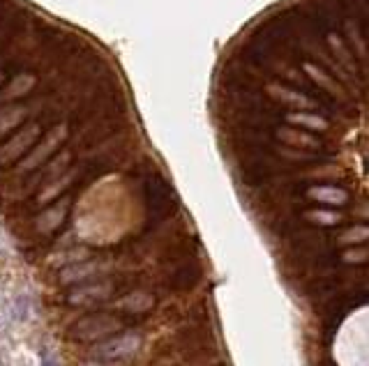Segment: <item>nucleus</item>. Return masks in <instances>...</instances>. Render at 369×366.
<instances>
[{
    "instance_id": "nucleus-1",
    "label": "nucleus",
    "mask_w": 369,
    "mask_h": 366,
    "mask_svg": "<svg viewBox=\"0 0 369 366\" xmlns=\"http://www.w3.org/2000/svg\"><path fill=\"white\" fill-rule=\"evenodd\" d=\"M123 330V321L109 313H93L85 316L81 321H76L72 327V336L76 341H104L109 336L118 334Z\"/></svg>"
},
{
    "instance_id": "nucleus-4",
    "label": "nucleus",
    "mask_w": 369,
    "mask_h": 366,
    "mask_svg": "<svg viewBox=\"0 0 369 366\" xmlns=\"http://www.w3.org/2000/svg\"><path fill=\"white\" fill-rule=\"evenodd\" d=\"M102 272H106L104 263L81 261V263L67 265L63 269V272H61V284H81V281H88V279H95L97 274H102Z\"/></svg>"
},
{
    "instance_id": "nucleus-12",
    "label": "nucleus",
    "mask_w": 369,
    "mask_h": 366,
    "mask_svg": "<svg viewBox=\"0 0 369 366\" xmlns=\"http://www.w3.org/2000/svg\"><path fill=\"white\" fill-rule=\"evenodd\" d=\"M369 239V230L367 226H355V228H348L346 233L339 235V244H363Z\"/></svg>"
},
{
    "instance_id": "nucleus-17",
    "label": "nucleus",
    "mask_w": 369,
    "mask_h": 366,
    "mask_svg": "<svg viewBox=\"0 0 369 366\" xmlns=\"http://www.w3.org/2000/svg\"><path fill=\"white\" fill-rule=\"evenodd\" d=\"M81 366H120L118 362H100V360H93V362H85Z\"/></svg>"
},
{
    "instance_id": "nucleus-8",
    "label": "nucleus",
    "mask_w": 369,
    "mask_h": 366,
    "mask_svg": "<svg viewBox=\"0 0 369 366\" xmlns=\"http://www.w3.org/2000/svg\"><path fill=\"white\" fill-rule=\"evenodd\" d=\"M35 134H37V127H28L24 134H19V136H16L12 143H9V146H5V150H3V152H0V161L7 163V161L16 159V157L21 155V152L33 143Z\"/></svg>"
},
{
    "instance_id": "nucleus-11",
    "label": "nucleus",
    "mask_w": 369,
    "mask_h": 366,
    "mask_svg": "<svg viewBox=\"0 0 369 366\" xmlns=\"http://www.w3.org/2000/svg\"><path fill=\"white\" fill-rule=\"evenodd\" d=\"M277 136L286 143H293V146H305V148H318V141L312 139L309 134L303 131H293V129H279Z\"/></svg>"
},
{
    "instance_id": "nucleus-2",
    "label": "nucleus",
    "mask_w": 369,
    "mask_h": 366,
    "mask_svg": "<svg viewBox=\"0 0 369 366\" xmlns=\"http://www.w3.org/2000/svg\"><path fill=\"white\" fill-rule=\"evenodd\" d=\"M141 348V336L139 334H120L111 336L102 343H97L93 348V357L100 362H120L130 360L139 352Z\"/></svg>"
},
{
    "instance_id": "nucleus-13",
    "label": "nucleus",
    "mask_w": 369,
    "mask_h": 366,
    "mask_svg": "<svg viewBox=\"0 0 369 366\" xmlns=\"http://www.w3.org/2000/svg\"><path fill=\"white\" fill-rule=\"evenodd\" d=\"M291 122H296V124H305V127H312V129H326V120L316 118V115L298 113V115H291Z\"/></svg>"
},
{
    "instance_id": "nucleus-3",
    "label": "nucleus",
    "mask_w": 369,
    "mask_h": 366,
    "mask_svg": "<svg viewBox=\"0 0 369 366\" xmlns=\"http://www.w3.org/2000/svg\"><path fill=\"white\" fill-rule=\"evenodd\" d=\"M113 293V286L109 281H97V284H88V286H81L76 288L74 293H70L67 302L70 304H97V302H104L106 297H111Z\"/></svg>"
},
{
    "instance_id": "nucleus-5",
    "label": "nucleus",
    "mask_w": 369,
    "mask_h": 366,
    "mask_svg": "<svg viewBox=\"0 0 369 366\" xmlns=\"http://www.w3.org/2000/svg\"><path fill=\"white\" fill-rule=\"evenodd\" d=\"M307 196L316 200V203L323 205H344L348 200V194L342 187H333V185H318V187H309Z\"/></svg>"
},
{
    "instance_id": "nucleus-14",
    "label": "nucleus",
    "mask_w": 369,
    "mask_h": 366,
    "mask_svg": "<svg viewBox=\"0 0 369 366\" xmlns=\"http://www.w3.org/2000/svg\"><path fill=\"white\" fill-rule=\"evenodd\" d=\"M24 115V111H19V109H14V111H5L3 115H0V134H5L9 127H14V124L19 122V118H21Z\"/></svg>"
},
{
    "instance_id": "nucleus-6",
    "label": "nucleus",
    "mask_w": 369,
    "mask_h": 366,
    "mask_svg": "<svg viewBox=\"0 0 369 366\" xmlns=\"http://www.w3.org/2000/svg\"><path fill=\"white\" fill-rule=\"evenodd\" d=\"M67 200H61V203L51 205L48 210H44L40 217H37V228L42 230V233H51L58 226L65 221V215H67Z\"/></svg>"
},
{
    "instance_id": "nucleus-16",
    "label": "nucleus",
    "mask_w": 369,
    "mask_h": 366,
    "mask_svg": "<svg viewBox=\"0 0 369 366\" xmlns=\"http://www.w3.org/2000/svg\"><path fill=\"white\" fill-rule=\"evenodd\" d=\"M42 366H61V364H58V360L51 355V350H44L42 352Z\"/></svg>"
},
{
    "instance_id": "nucleus-10",
    "label": "nucleus",
    "mask_w": 369,
    "mask_h": 366,
    "mask_svg": "<svg viewBox=\"0 0 369 366\" xmlns=\"http://www.w3.org/2000/svg\"><path fill=\"white\" fill-rule=\"evenodd\" d=\"M305 219L318 226H337L339 221H342V215H339V212H330V210H309V212H305Z\"/></svg>"
},
{
    "instance_id": "nucleus-15",
    "label": "nucleus",
    "mask_w": 369,
    "mask_h": 366,
    "mask_svg": "<svg viewBox=\"0 0 369 366\" xmlns=\"http://www.w3.org/2000/svg\"><path fill=\"white\" fill-rule=\"evenodd\" d=\"M367 256H369L367 249L360 247V249H348V252H346L342 258H344V263H351V265H353V263H365Z\"/></svg>"
},
{
    "instance_id": "nucleus-9",
    "label": "nucleus",
    "mask_w": 369,
    "mask_h": 366,
    "mask_svg": "<svg viewBox=\"0 0 369 366\" xmlns=\"http://www.w3.org/2000/svg\"><path fill=\"white\" fill-rule=\"evenodd\" d=\"M152 304H155L152 295H148V293H132L128 297H123V300L115 306L123 309V311H130V313H145V311L152 309Z\"/></svg>"
},
{
    "instance_id": "nucleus-7",
    "label": "nucleus",
    "mask_w": 369,
    "mask_h": 366,
    "mask_svg": "<svg viewBox=\"0 0 369 366\" xmlns=\"http://www.w3.org/2000/svg\"><path fill=\"white\" fill-rule=\"evenodd\" d=\"M63 136H65V129H63V127H61V129H53L51 136H48L40 148H35L33 155L24 161V168H26V171H33V168L37 166V163H42L48 155H51L53 148L58 146V143H61V139H63Z\"/></svg>"
}]
</instances>
